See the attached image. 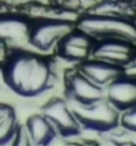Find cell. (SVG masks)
I'll use <instances>...</instances> for the list:
<instances>
[{"instance_id":"cell-1","label":"cell","mask_w":136,"mask_h":146,"mask_svg":"<svg viewBox=\"0 0 136 146\" xmlns=\"http://www.w3.org/2000/svg\"><path fill=\"white\" fill-rule=\"evenodd\" d=\"M4 85L15 94L34 98L53 86L52 62L33 49H10L3 63Z\"/></svg>"},{"instance_id":"cell-2","label":"cell","mask_w":136,"mask_h":146,"mask_svg":"<svg viewBox=\"0 0 136 146\" xmlns=\"http://www.w3.org/2000/svg\"><path fill=\"white\" fill-rule=\"evenodd\" d=\"M76 27L87 33L94 40L124 38L136 42L135 19L109 18L93 14H82L76 21Z\"/></svg>"},{"instance_id":"cell-3","label":"cell","mask_w":136,"mask_h":146,"mask_svg":"<svg viewBox=\"0 0 136 146\" xmlns=\"http://www.w3.org/2000/svg\"><path fill=\"white\" fill-rule=\"evenodd\" d=\"M70 104L80 123V127L108 133L118 126L120 111L106 97L90 104Z\"/></svg>"},{"instance_id":"cell-4","label":"cell","mask_w":136,"mask_h":146,"mask_svg":"<svg viewBox=\"0 0 136 146\" xmlns=\"http://www.w3.org/2000/svg\"><path fill=\"white\" fill-rule=\"evenodd\" d=\"M76 23L64 19H35L32 21L29 45L33 51L48 53L56 51L58 42L75 29Z\"/></svg>"},{"instance_id":"cell-5","label":"cell","mask_w":136,"mask_h":146,"mask_svg":"<svg viewBox=\"0 0 136 146\" xmlns=\"http://www.w3.org/2000/svg\"><path fill=\"white\" fill-rule=\"evenodd\" d=\"M42 115L52 123L57 135L61 137L76 135L82 128L71 104L63 97H53L48 100L42 108Z\"/></svg>"},{"instance_id":"cell-6","label":"cell","mask_w":136,"mask_h":146,"mask_svg":"<svg viewBox=\"0 0 136 146\" xmlns=\"http://www.w3.org/2000/svg\"><path fill=\"white\" fill-rule=\"evenodd\" d=\"M32 21L22 13L0 15V42L10 49H27Z\"/></svg>"},{"instance_id":"cell-7","label":"cell","mask_w":136,"mask_h":146,"mask_svg":"<svg viewBox=\"0 0 136 146\" xmlns=\"http://www.w3.org/2000/svg\"><path fill=\"white\" fill-rule=\"evenodd\" d=\"M136 56V42L124 38L95 40L91 57L123 68Z\"/></svg>"},{"instance_id":"cell-8","label":"cell","mask_w":136,"mask_h":146,"mask_svg":"<svg viewBox=\"0 0 136 146\" xmlns=\"http://www.w3.org/2000/svg\"><path fill=\"white\" fill-rule=\"evenodd\" d=\"M65 98L74 104H90L105 97V89L93 83L75 67L64 79Z\"/></svg>"},{"instance_id":"cell-9","label":"cell","mask_w":136,"mask_h":146,"mask_svg":"<svg viewBox=\"0 0 136 146\" xmlns=\"http://www.w3.org/2000/svg\"><path fill=\"white\" fill-rule=\"evenodd\" d=\"M94 42L95 40L91 36L75 26V29L58 42L56 52L61 59L78 66L79 63L91 57Z\"/></svg>"},{"instance_id":"cell-10","label":"cell","mask_w":136,"mask_h":146,"mask_svg":"<svg viewBox=\"0 0 136 146\" xmlns=\"http://www.w3.org/2000/svg\"><path fill=\"white\" fill-rule=\"evenodd\" d=\"M76 68L93 83L98 85L102 89H106L113 81H116L120 75H123V68L94 57H90L79 63Z\"/></svg>"},{"instance_id":"cell-11","label":"cell","mask_w":136,"mask_h":146,"mask_svg":"<svg viewBox=\"0 0 136 146\" xmlns=\"http://www.w3.org/2000/svg\"><path fill=\"white\" fill-rule=\"evenodd\" d=\"M105 97L120 112L136 107V79L120 75L105 89Z\"/></svg>"},{"instance_id":"cell-12","label":"cell","mask_w":136,"mask_h":146,"mask_svg":"<svg viewBox=\"0 0 136 146\" xmlns=\"http://www.w3.org/2000/svg\"><path fill=\"white\" fill-rule=\"evenodd\" d=\"M87 14L109 18L135 19L136 6L131 0H97Z\"/></svg>"},{"instance_id":"cell-13","label":"cell","mask_w":136,"mask_h":146,"mask_svg":"<svg viewBox=\"0 0 136 146\" xmlns=\"http://www.w3.org/2000/svg\"><path fill=\"white\" fill-rule=\"evenodd\" d=\"M25 130L34 146H46L57 135L52 123L42 113L32 115L26 120Z\"/></svg>"},{"instance_id":"cell-14","label":"cell","mask_w":136,"mask_h":146,"mask_svg":"<svg viewBox=\"0 0 136 146\" xmlns=\"http://www.w3.org/2000/svg\"><path fill=\"white\" fill-rule=\"evenodd\" d=\"M19 127L15 109L6 102H0V146L11 139Z\"/></svg>"},{"instance_id":"cell-15","label":"cell","mask_w":136,"mask_h":146,"mask_svg":"<svg viewBox=\"0 0 136 146\" xmlns=\"http://www.w3.org/2000/svg\"><path fill=\"white\" fill-rule=\"evenodd\" d=\"M118 124L128 131L136 133V107L128 108L120 112V121Z\"/></svg>"},{"instance_id":"cell-16","label":"cell","mask_w":136,"mask_h":146,"mask_svg":"<svg viewBox=\"0 0 136 146\" xmlns=\"http://www.w3.org/2000/svg\"><path fill=\"white\" fill-rule=\"evenodd\" d=\"M11 146H33L25 127H19L18 133H16V137H15V139H14Z\"/></svg>"},{"instance_id":"cell-17","label":"cell","mask_w":136,"mask_h":146,"mask_svg":"<svg viewBox=\"0 0 136 146\" xmlns=\"http://www.w3.org/2000/svg\"><path fill=\"white\" fill-rule=\"evenodd\" d=\"M8 52H10V48L0 42V64H3L6 62L7 56H8Z\"/></svg>"},{"instance_id":"cell-18","label":"cell","mask_w":136,"mask_h":146,"mask_svg":"<svg viewBox=\"0 0 136 146\" xmlns=\"http://www.w3.org/2000/svg\"><path fill=\"white\" fill-rule=\"evenodd\" d=\"M135 25H136V17H135Z\"/></svg>"}]
</instances>
